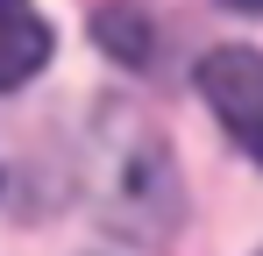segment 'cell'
<instances>
[{"mask_svg": "<svg viewBox=\"0 0 263 256\" xmlns=\"http://www.w3.org/2000/svg\"><path fill=\"white\" fill-rule=\"evenodd\" d=\"M50 64V22L36 14V0H0V93L29 85Z\"/></svg>", "mask_w": 263, "mask_h": 256, "instance_id": "obj_2", "label": "cell"}, {"mask_svg": "<svg viewBox=\"0 0 263 256\" xmlns=\"http://www.w3.org/2000/svg\"><path fill=\"white\" fill-rule=\"evenodd\" d=\"M220 7H235V14H263V0H220Z\"/></svg>", "mask_w": 263, "mask_h": 256, "instance_id": "obj_4", "label": "cell"}, {"mask_svg": "<svg viewBox=\"0 0 263 256\" xmlns=\"http://www.w3.org/2000/svg\"><path fill=\"white\" fill-rule=\"evenodd\" d=\"M100 43H121V64H142V29H128V22L100 14Z\"/></svg>", "mask_w": 263, "mask_h": 256, "instance_id": "obj_3", "label": "cell"}, {"mask_svg": "<svg viewBox=\"0 0 263 256\" xmlns=\"http://www.w3.org/2000/svg\"><path fill=\"white\" fill-rule=\"evenodd\" d=\"M199 93L220 114V128L263 164V50H242V43H220L199 57Z\"/></svg>", "mask_w": 263, "mask_h": 256, "instance_id": "obj_1", "label": "cell"}]
</instances>
